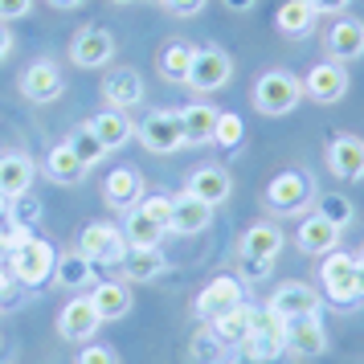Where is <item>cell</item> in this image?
Segmentation results:
<instances>
[{
  "label": "cell",
  "instance_id": "obj_1",
  "mask_svg": "<svg viewBox=\"0 0 364 364\" xmlns=\"http://www.w3.org/2000/svg\"><path fill=\"white\" fill-rule=\"evenodd\" d=\"M250 102L266 119L291 115L299 102H303V78H295L291 70H266L262 78L254 82V90H250Z\"/></svg>",
  "mask_w": 364,
  "mask_h": 364
},
{
  "label": "cell",
  "instance_id": "obj_2",
  "mask_svg": "<svg viewBox=\"0 0 364 364\" xmlns=\"http://www.w3.org/2000/svg\"><path fill=\"white\" fill-rule=\"evenodd\" d=\"M53 262H58V250L37 233H25L9 254V270L21 287H46L53 279Z\"/></svg>",
  "mask_w": 364,
  "mask_h": 364
},
{
  "label": "cell",
  "instance_id": "obj_3",
  "mask_svg": "<svg viewBox=\"0 0 364 364\" xmlns=\"http://www.w3.org/2000/svg\"><path fill=\"white\" fill-rule=\"evenodd\" d=\"M233 78V58L221 46H200L193 53V70H188V90L205 99V95H213L221 86H230Z\"/></svg>",
  "mask_w": 364,
  "mask_h": 364
},
{
  "label": "cell",
  "instance_id": "obj_4",
  "mask_svg": "<svg viewBox=\"0 0 364 364\" xmlns=\"http://www.w3.org/2000/svg\"><path fill=\"white\" fill-rule=\"evenodd\" d=\"M266 209L274 217H299L307 205H311V176L307 172H279L274 181L266 184Z\"/></svg>",
  "mask_w": 364,
  "mask_h": 364
},
{
  "label": "cell",
  "instance_id": "obj_5",
  "mask_svg": "<svg viewBox=\"0 0 364 364\" xmlns=\"http://www.w3.org/2000/svg\"><path fill=\"white\" fill-rule=\"evenodd\" d=\"M319 287H323V299H328V303L352 307V303H356V254H344V250L323 254Z\"/></svg>",
  "mask_w": 364,
  "mask_h": 364
},
{
  "label": "cell",
  "instance_id": "obj_6",
  "mask_svg": "<svg viewBox=\"0 0 364 364\" xmlns=\"http://www.w3.org/2000/svg\"><path fill=\"white\" fill-rule=\"evenodd\" d=\"M127 250L132 246H127L123 230L111 225V221H90V225L78 233V254H82L86 262H95V266H119Z\"/></svg>",
  "mask_w": 364,
  "mask_h": 364
},
{
  "label": "cell",
  "instance_id": "obj_7",
  "mask_svg": "<svg viewBox=\"0 0 364 364\" xmlns=\"http://www.w3.org/2000/svg\"><path fill=\"white\" fill-rule=\"evenodd\" d=\"M135 139L151 151V156H172L184 148V127L176 111H151L144 115V123L135 127Z\"/></svg>",
  "mask_w": 364,
  "mask_h": 364
},
{
  "label": "cell",
  "instance_id": "obj_8",
  "mask_svg": "<svg viewBox=\"0 0 364 364\" xmlns=\"http://www.w3.org/2000/svg\"><path fill=\"white\" fill-rule=\"evenodd\" d=\"M17 90L29 102H53V99H62V90H66V70L58 66L53 58H37V62H29V66L21 70Z\"/></svg>",
  "mask_w": 364,
  "mask_h": 364
},
{
  "label": "cell",
  "instance_id": "obj_9",
  "mask_svg": "<svg viewBox=\"0 0 364 364\" xmlns=\"http://www.w3.org/2000/svg\"><path fill=\"white\" fill-rule=\"evenodd\" d=\"M111 58H115V37L102 25H82L74 33V41H70V66H78V70H99Z\"/></svg>",
  "mask_w": 364,
  "mask_h": 364
},
{
  "label": "cell",
  "instance_id": "obj_10",
  "mask_svg": "<svg viewBox=\"0 0 364 364\" xmlns=\"http://www.w3.org/2000/svg\"><path fill=\"white\" fill-rule=\"evenodd\" d=\"M348 70L344 62H319V66H311L307 74H303V99L319 102V107H331V102H340L348 95Z\"/></svg>",
  "mask_w": 364,
  "mask_h": 364
},
{
  "label": "cell",
  "instance_id": "obj_11",
  "mask_svg": "<svg viewBox=\"0 0 364 364\" xmlns=\"http://www.w3.org/2000/svg\"><path fill=\"white\" fill-rule=\"evenodd\" d=\"M270 311L279 315V319H299V315H319V307H323V295L315 291L311 282H282L279 291L270 295V303H266Z\"/></svg>",
  "mask_w": 364,
  "mask_h": 364
},
{
  "label": "cell",
  "instance_id": "obj_12",
  "mask_svg": "<svg viewBox=\"0 0 364 364\" xmlns=\"http://www.w3.org/2000/svg\"><path fill=\"white\" fill-rule=\"evenodd\" d=\"M237 303H246V282L237 279V274H217V279L197 295L193 311H197V319H213V315L230 311Z\"/></svg>",
  "mask_w": 364,
  "mask_h": 364
},
{
  "label": "cell",
  "instance_id": "obj_13",
  "mask_svg": "<svg viewBox=\"0 0 364 364\" xmlns=\"http://www.w3.org/2000/svg\"><path fill=\"white\" fill-rule=\"evenodd\" d=\"M99 328H102V315L95 311L90 295L70 299L66 307H62V315H58V336L70 340V344H86V340H95V331Z\"/></svg>",
  "mask_w": 364,
  "mask_h": 364
},
{
  "label": "cell",
  "instance_id": "obj_14",
  "mask_svg": "<svg viewBox=\"0 0 364 364\" xmlns=\"http://www.w3.org/2000/svg\"><path fill=\"white\" fill-rule=\"evenodd\" d=\"M328 172L336 181H364V139L360 135H336L323 148Z\"/></svg>",
  "mask_w": 364,
  "mask_h": 364
},
{
  "label": "cell",
  "instance_id": "obj_15",
  "mask_svg": "<svg viewBox=\"0 0 364 364\" xmlns=\"http://www.w3.org/2000/svg\"><path fill=\"white\" fill-rule=\"evenodd\" d=\"M287 352L291 356H323L328 352V331H323V319L319 315H299V319H287Z\"/></svg>",
  "mask_w": 364,
  "mask_h": 364
},
{
  "label": "cell",
  "instance_id": "obj_16",
  "mask_svg": "<svg viewBox=\"0 0 364 364\" xmlns=\"http://www.w3.org/2000/svg\"><path fill=\"white\" fill-rule=\"evenodd\" d=\"M287 246V237H282L279 225H270V221H258V225H250L242 233V242H237V258L242 262H274Z\"/></svg>",
  "mask_w": 364,
  "mask_h": 364
},
{
  "label": "cell",
  "instance_id": "obj_17",
  "mask_svg": "<svg viewBox=\"0 0 364 364\" xmlns=\"http://www.w3.org/2000/svg\"><path fill=\"white\" fill-rule=\"evenodd\" d=\"M323 50H328L331 62H356V58H364V21H356V17L331 21L328 37H323Z\"/></svg>",
  "mask_w": 364,
  "mask_h": 364
},
{
  "label": "cell",
  "instance_id": "obj_18",
  "mask_svg": "<svg viewBox=\"0 0 364 364\" xmlns=\"http://www.w3.org/2000/svg\"><path fill=\"white\" fill-rule=\"evenodd\" d=\"M144 95H148V86L139 78V70H111L102 78V102L111 111H132L144 102Z\"/></svg>",
  "mask_w": 364,
  "mask_h": 364
},
{
  "label": "cell",
  "instance_id": "obj_19",
  "mask_svg": "<svg viewBox=\"0 0 364 364\" xmlns=\"http://www.w3.org/2000/svg\"><path fill=\"white\" fill-rule=\"evenodd\" d=\"M213 225V205H205L200 197H193L184 188L181 197H172V225L168 230L181 233V237H193V233H205Z\"/></svg>",
  "mask_w": 364,
  "mask_h": 364
},
{
  "label": "cell",
  "instance_id": "obj_20",
  "mask_svg": "<svg viewBox=\"0 0 364 364\" xmlns=\"http://www.w3.org/2000/svg\"><path fill=\"white\" fill-rule=\"evenodd\" d=\"M295 242L303 254H311V258H323V254H331V250H340V225H331L323 213H311L299 221V233Z\"/></svg>",
  "mask_w": 364,
  "mask_h": 364
},
{
  "label": "cell",
  "instance_id": "obj_21",
  "mask_svg": "<svg viewBox=\"0 0 364 364\" xmlns=\"http://www.w3.org/2000/svg\"><path fill=\"white\" fill-rule=\"evenodd\" d=\"M102 197H107L111 209L127 213V209H135L144 200V176L135 168H111L107 181H102Z\"/></svg>",
  "mask_w": 364,
  "mask_h": 364
},
{
  "label": "cell",
  "instance_id": "obj_22",
  "mask_svg": "<svg viewBox=\"0 0 364 364\" xmlns=\"http://www.w3.org/2000/svg\"><path fill=\"white\" fill-rule=\"evenodd\" d=\"M188 193L217 209V205H225V200H230L233 176L221 164H200V168H193V176H188Z\"/></svg>",
  "mask_w": 364,
  "mask_h": 364
},
{
  "label": "cell",
  "instance_id": "obj_23",
  "mask_svg": "<svg viewBox=\"0 0 364 364\" xmlns=\"http://www.w3.org/2000/svg\"><path fill=\"white\" fill-rule=\"evenodd\" d=\"M181 115V127H184V148L193 144V148H205V144H213V132H217V111L213 102H188V107H181L176 111Z\"/></svg>",
  "mask_w": 364,
  "mask_h": 364
},
{
  "label": "cell",
  "instance_id": "obj_24",
  "mask_svg": "<svg viewBox=\"0 0 364 364\" xmlns=\"http://www.w3.org/2000/svg\"><path fill=\"white\" fill-rule=\"evenodd\" d=\"M33 172H37L33 160H29V156H21V151H13V156H0V197H4V200L29 197Z\"/></svg>",
  "mask_w": 364,
  "mask_h": 364
},
{
  "label": "cell",
  "instance_id": "obj_25",
  "mask_svg": "<svg viewBox=\"0 0 364 364\" xmlns=\"http://www.w3.org/2000/svg\"><path fill=\"white\" fill-rule=\"evenodd\" d=\"M90 303H95V311L102 315V323L107 319H123V315H132V287L123 279H107V282H95V291H90Z\"/></svg>",
  "mask_w": 364,
  "mask_h": 364
},
{
  "label": "cell",
  "instance_id": "obj_26",
  "mask_svg": "<svg viewBox=\"0 0 364 364\" xmlns=\"http://www.w3.org/2000/svg\"><path fill=\"white\" fill-rule=\"evenodd\" d=\"M168 270V258L160 254V246H151V250H127L123 254V262H119V274H123V282H151V279H160Z\"/></svg>",
  "mask_w": 364,
  "mask_h": 364
},
{
  "label": "cell",
  "instance_id": "obj_27",
  "mask_svg": "<svg viewBox=\"0 0 364 364\" xmlns=\"http://www.w3.org/2000/svg\"><path fill=\"white\" fill-rule=\"evenodd\" d=\"M188 360L193 364H237L242 352L230 348L225 340H217L213 331H209V323H205V328L193 331V340H188Z\"/></svg>",
  "mask_w": 364,
  "mask_h": 364
},
{
  "label": "cell",
  "instance_id": "obj_28",
  "mask_svg": "<svg viewBox=\"0 0 364 364\" xmlns=\"http://www.w3.org/2000/svg\"><path fill=\"white\" fill-rule=\"evenodd\" d=\"M86 127L99 135L102 144H107V151H119L123 144H132V135H135V127H132V119H127V111H99L95 119H86Z\"/></svg>",
  "mask_w": 364,
  "mask_h": 364
},
{
  "label": "cell",
  "instance_id": "obj_29",
  "mask_svg": "<svg viewBox=\"0 0 364 364\" xmlns=\"http://www.w3.org/2000/svg\"><path fill=\"white\" fill-rule=\"evenodd\" d=\"M119 230H123V237H127V246H135V250H151V246H160V242L168 237L164 225H160V221H151L139 205L123 213V225H119Z\"/></svg>",
  "mask_w": 364,
  "mask_h": 364
},
{
  "label": "cell",
  "instance_id": "obj_30",
  "mask_svg": "<svg viewBox=\"0 0 364 364\" xmlns=\"http://www.w3.org/2000/svg\"><path fill=\"white\" fill-rule=\"evenodd\" d=\"M237 352H242V360H250V364H274L282 352H287V328L282 331H250Z\"/></svg>",
  "mask_w": 364,
  "mask_h": 364
},
{
  "label": "cell",
  "instance_id": "obj_31",
  "mask_svg": "<svg viewBox=\"0 0 364 364\" xmlns=\"http://www.w3.org/2000/svg\"><path fill=\"white\" fill-rule=\"evenodd\" d=\"M205 323H209V331H213L217 340H225L230 348H242V340L250 336V303H237V307L213 315Z\"/></svg>",
  "mask_w": 364,
  "mask_h": 364
},
{
  "label": "cell",
  "instance_id": "obj_32",
  "mask_svg": "<svg viewBox=\"0 0 364 364\" xmlns=\"http://www.w3.org/2000/svg\"><path fill=\"white\" fill-rule=\"evenodd\" d=\"M86 172H90V168L74 156V148H70V144H58V148L46 156V176H50L53 184H78Z\"/></svg>",
  "mask_w": 364,
  "mask_h": 364
},
{
  "label": "cell",
  "instance_id": "obj_33",
  "mask_svg": "<svg viewBox=\"0 0 364 364\" xmlns=\"http://www.w3.org/2000/svg\"><path fill=\"white\" fill-rule=\"evenodd\" d=\"M53 279H58V287H66V291H82V287L95 282V262H86L78 250H74V254H58Z\"/></svg>",
  "mask_w": 364,
  "mask_h": 364
},
{
  "label": "cell",
  "instance_id": "obj_34",
  "mask_svg": "<svg viewBox=\"0 0 364 364\" xmlns=\"http://www.w3.org/2000/svg\"><path fill=\"white\" fill-rule=\"evenodd\" d=\"M311 25H315V9L307 0H287V4H279L274 29H279L282 37H307Z\"/></svg>",
  "mask_w": 364,
  "mask_h": 364
},
{
  "label": "cell",
  "instance_id": "obj_35",
  "mask_svg": "<svg viewBox=\"0 0 364 364\" xmlns=\"http://www.w3.org/2000/svg\"><path fill=\"white\" fill-rule=\"evenodd\" d=\"M193 53H197V46H184V41L168 46V50L160 53V78H164V82H176V86H188Z\"/></svg>",
  "mask_w": 364,
  "mask_h": 364
},
{
  "label": "cell",
  "instance_id": "obj_36",
  "mask_svg": "<svg viewBox=\"0 0 364 364\" xmlns=\"http://www.w3.org/2000/svg\"><path fill=\"white\" fill-rule=\"evenodd\" d=\"M66 144H70V148H74V156H78V160H82L86 168L102 164V160L111 156V151H107V144H102L99 135H95V132H90V127H86V123H82V127H78V132H74V135H70Z\"/></svg>",
  "mask_w": 364,
  "mask_h": 364
},
{
  "label": "cell",
  "instance_id": "obj_37",
  "mask_svg": "<svg viewBox=\"0 0 364 364\" xmlns=\"http://www.w3.org/2000/svg\"><path fill=\"white\" fill-rule=\"evenodd\" d=\"M242 115H233V111H221L217 115V132H213V144L217 148H237L242 144Z\"/></svg>",
  "mask_w": 364,
  "mask_h": 364
},
{
  "label": "cell",
  "instance_id": "obj_38",
  "mask_svg": "<svg viewBox=\"0 0 364 364\" xmlns=\"http://www.w3.org/2000/svg\"><path fill=\"white\" fill-rule=\"evenodd\" d=\"M319 213L328 217L331 225H340V230H344V225H352V217H356V209H352V200H348V197H340V193H331V197H323V200H319Z\"/></svg>",
  "mask_w": 364,
  "mask_h": 364
},
{
  "label": "cell",
  "instance_id": "obj_39",
  "mask_svg": "<svg viewBox=\"0 0 364 364\" xmlns=\"http://www.w3.org/2000/svg\"><path fill=\"white\" fill-rule=\"evenodd\" d=\"M33 221H41V205L37 200H9V225H17V230H29Z\"/></svg>",
  "mask_w": 364,
  "mask_h": 364
},
{
  "label": "cell",
  "instance_id": "obj_40",
  "mask_svg": "<svg viewBox=\"0 0 364 364\" xmlns=\"http://www.w3.org/2000/svg\"><path fill=\"white\" fill-rule=\"evenodd\" d=\"M139 209H144V213L151 217V221H160V225H172V197H164V193H156V197H144L139 200ZM172 233V230H168Z\"/></svg>",
  "mask_w": 364,
  "mask_h": 364
},
{
  "label": "cell",
  "instance_id": "obj_41",
  "mask_svg": "<svg viewBox=\"0 0 364 364\" xmlns=\"http://www.w3.org/2000/svg\"><path fill=\"white\" fill-rule=\"evenodd\" d=\"M164 13H172V17H181V21H188V17H200V9L209 4V0H156Z\"/></svg>",
  "mask_w": 364,
  "mask_h": 364
},
{
  "label": "cell",
  "instance_id": "obj_42",
  "mask_svg": "<svg viewBox=\"0 0 364 364\" xmlns=\"http://www.w3.org/2000/svg\"><path fill=\"white\" fill-rule=\"evenodd\" d=\"M29 230H17V225H9V221H0V262H9V254H13V246H17L21 237H25Z\"/></svg>",
  "mask_w": 364,
  "mask_h": 364
},
{
  "label": "cell",
  "instance_id": "obj_43",
  "mask_svg": "<svg viewBox=\"0 0 364 364\" xmlns=\"http://www.w3.org/2000/svg\"><path fill=\"white\" fill-rule=\"evenodd\" d=\"M78 364H119V356L107 344H86L82 356H78Z\"/></svg>",
  "mask_w": 364,
  "mask_h": 364
},
{
  "label": "cell",
  "instance_id": "obj_44",
  "mask_svg": "<svg viewBox=\"0 0 364 364\" xmlns=\"http://www.w3.org/2000/svg\"><path fill=\"white\" fill-rule=\"evenodd\" d=\"M29 9H33V0H0V25L29 17Z\"/></svg>",
  "mask_w": 364,
  "mask_h": 364
},
{
  "label": "cell",
  "instance_id": "obj_45",
  "mask_svg": "<svg viewBox=\"0 0 364 364\" xmlns=\"http://www.w3.org/2000/svg\"><path fill=\"white\" fill-rule=\"evenodd\" d=\"M307 4L315 9V17H344L352 0H307Z\"/></svg>",
  "mask_w": 364,
  "mask_h": 364
},
{
  "label": "cell",
  "instance_id": "obj_46",
  "mask_svg": "<svg viewBox=\"0 0 364 364\" xmlns=\"http://www.w3.org/2000/svg\"><path fill=\"white\" fill-rule=\"evenodd\" d=\"M274 266L270 262H242V282H258V279H266Z\"/></svg>",
  "mask_w": 364,
  "mask_h": 364
},
{
  "label": "cell",
  "instance_id": "obj_47",
  "mask_svg": "<svg viewBox=\"0 0 364 364\" xmlns=\"http://www.w3.org/2000/svg\"><path fill=\"white\" fill-rule=\"evenodd\" d=\"M13 270H9V266L0 262V303H4V299H13Z\"/></svg>",
  "mask_w": 364,
  "mask_h": 364
},
{
  "label": "cell",
  "instance_id": "obj_48",
  "mask_svg": "<svg viewBox=\"0 0 364 364\" xmlns=\"http://www.w3.org/2000/svg\"><path fill=\"white\" fill-rule=\"evenodd\" d=\"M9 53H13V33H9V25H0V66L9 62Z\"/></svg>",
  "mask_w": 364,
  "mask_h": 364
},
{
  "label": "cell",
  "instance_id": "obj_49",
  "mask_svg": "<svg viewBox=\"0 0 364 364\" xmlns=\"http://www.w3.org/2000/svg\"><path fill=\"white\" fill-rule=\"evenodd\" d=\"M356 303H364V258H356Z\"/></svg>",
  "mask_w": 364,
  "mask_h": 364
},
{
  "label": "cell",
  "instance_id": "obj_50",
  "mask_svg": "<svg viewBox=\"0 0 364 364\" xmlns=\"http://www.w3.org/2000/svg\"><path fill=\"white\" fill-rule=\"evenodd\" d=\"M254 4H258V0H225V9H230V13H250Z\"/></svg>",
  "mask_w": 364,
  "mask_h": 364
},
{
  "label": "cell",
  "instance_id": "obj_51",
  "mask_svg": "<svg viewBox=\"0 0 364 364\" xmlns=\"http://www.w3.org/2000/svg\"><path fill=\"white\" fill-rule=\"evenodd\" d=\"M46 4H50V9H62V13H66V9H82V0H46Z\"/></svg>",
  "mask_w": 364,
  "mask_h": 364
},
{
  "label": "cell",
  "instance_id": "obj_52",
  "mask_svg": "<svg viewBox=\"0 0 364 364\" xmlns=\"http://www.w3.org/2000/svg\"><path fill=\"white\" fill-rule=\"evenodd\" d=\"M111 4H119V9H127V4H135V0H111Z\"/></svg>",
  "mask_w": 364,
  "mask_h": 364
},
{
  "label": "cell",
  "instance_id": "obj_53",
  "mask_svg": "<svg viewBox=\"0 0 364 364\" xmlns=\"http://www.w3.org/2000/svg\"><path fill=\"white\" fill-rule=\"evenodd\" d=\"M0 352H4V336H0Z\"/></svg>",
  "mask_w": 364,
  "mask_h": 364
},
{
  "label": "cell",
  "instance_id": "obj_54",
  "mask_svg": "<svg viewBox=\"0 0 364 364\" xmlns=\"http://www.w3.org/2000/svg\"><path fill=\"white\" fill-rule=\"evenodd\" d=\"M360 258H364V254H360Z\"/></svg>",
  "mask_w": 364,
  "mask_h": 364
}]
</instances>
